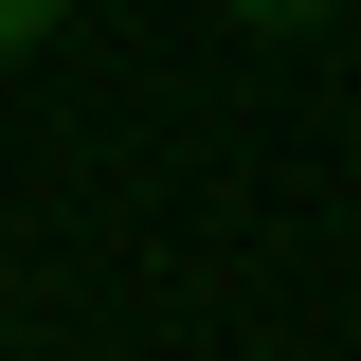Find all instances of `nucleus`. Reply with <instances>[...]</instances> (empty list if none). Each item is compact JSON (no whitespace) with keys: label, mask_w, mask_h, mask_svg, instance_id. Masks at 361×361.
I'll return each mask as SVG.
<instances>
[{"label":"nucleus","mask_w":361,"mask_h":361,"mask_svg":"<svg viewBox=\"0 0 361 361\" xmlns=\"http://www.w3.org/2000/svg\"><path fill=\"white\" fill-rule=\"evenodd\" d=\"M235 18H253V37H325L343 0H235Z\"/></svg>","instance_id":"1"},{"label":"nucleus","mask_w":361,"mask_h":361,"mask_svg":"<svg viewBox=\"0 0 361 361\" xmlns=\"http://www.w3.org/2000/svg\"><path fill=\"white\" fill-rule=\"evenodd\" d=\"M54 18H73V0H0V73H18V54H37Z\"/></svg>","instance_id":"2"}]
</instances>
